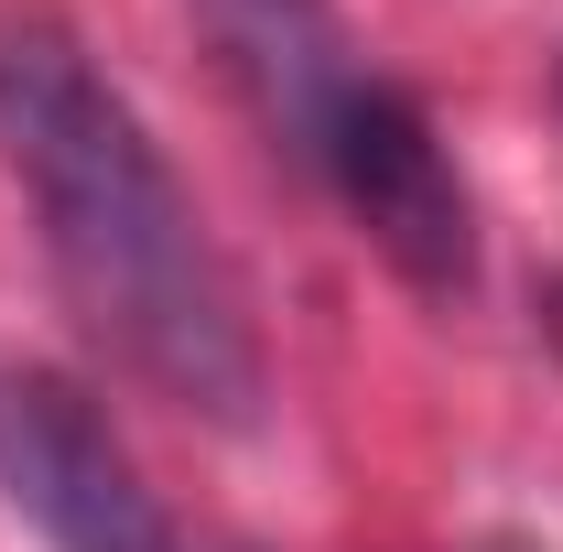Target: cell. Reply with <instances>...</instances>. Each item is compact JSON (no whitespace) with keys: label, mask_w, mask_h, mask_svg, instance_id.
I'll return each mask as SVG.
<instances>
[{"label":"cell","mask_w":563,"mask_h":552,"mask_svg":"<svg viewBox=\"0 0 563 552\" xmlns=\"http://www.w3.org/2000/svg\"><path fill=\"white\" fill-rule=\"evenodd\" d=\"M553 109H563V55H553Z\"/></svg>","instance_id":"cell-4"},{"label":"cell","mask_w":563,"mask_h":552,"mask_svg":"<svg viewBox=\"0 0 563 552\" xmlns=\"http://www.w3.org/2000/svg\"><path fill=\"white\" fill-rule=\"evenodd\" d=\"M0 498L44 531V552H185L98 401L55 368H0Z\"/></svg>","instance_id":"cell-3"},{"label":"cell","mask_w":563,"mask_h":552,"mask_svg":"<svg viewBox=\"0 0 563 552\" xmlns=\"http://www.w3.org/2000/svg\"><path fill=\"white\" fill-rule=\"evenodd\" d=\"M217 44L239 87L261 98V120L292 141V163L336 196V217L422 303L477 292V196L433 131V109L368 55H347L325 0H217Z\"/></svg>","instance_id":"cell-2"},{"label":"cell","mask_w":563,"mask_h":552,"mask_svg":"<svg viewBox=\"0 0 563 552\" xmlns=\"http://www.w3.org/2000/svg\"><path fill=\"white\" fill-rule=\"evenodd\" d=\"M488 552H531V542H488Z\"/></svg>","instance_id":"cell-5"},{"label":"cell","mask_w":563,"mask_h":552,"mask_svg":"<svg viewBox=\"0 0 563 552\" xmlns=\"http://www.w3.org/2000/svg\"><path fill=\"white\" fill-rule=\"evenodd\" d=\"M0 174L33 196L44 261L76 325L131 368L152 401L196 422H261L272 357L250 325L239 261L207 207L163 163L131 87L76 44L55 11H0Z\"/></svg>","instance_id":"cell-1"}]
</instances>
